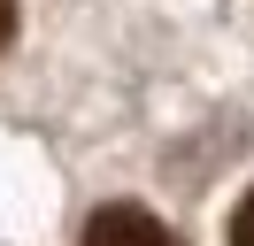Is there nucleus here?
I'll return each mask as SVG.
<instances>
[{"label":"nucleus","mask_w":254,"mask_h":246,"mask_svg":"<svg viewBox=\"0 0 254 246\" xmlns=\"http://www.w3.org/2000/svg\"><path fill=\"white\" fill-rule=\"evenodd\" d=\"M85 246H177V231L162 223V215L131 208V200H116V208H100L93 223H85Z\"/></svg>","instance_id":"obj_1"},{"label":"nucleus","mask_w":254,"mask_h":246,"mask_svg":"<svg viewBox=\"0 0 254 246\" xmlns=\"http://www.w3.org/2000/svg\"><path fill=\"white\" fill-rule=\"evenodd\" d=\"M231 246H254V192L231 208Z\"/></svg>","instance_id":"obj_2"},{"label":"nucleus","mask_w":254,"mask_h":246,"mask_svg":"<svg viewBox=\"0 0 254 246\" xmlns=\"http://www.w3.org/2000/svg\"><path fill=\"white\" fill-rule=\"evenodd\" d=\"M16 39V0H0V46Z\"/></svg>","instance_id":"obj_3"}]
</instances>
